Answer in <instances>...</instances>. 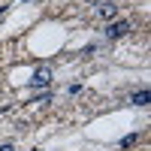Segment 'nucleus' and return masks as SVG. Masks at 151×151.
Segmentation results:
<instances>
[{
	"label": "nucleus",
	"mask_w": 151,
	"mask_h": 151,
	"mask_svg": "<svg viewBox=\"0 0 151 151\" xmlns=\"http://www.w3.org/2000/svg\"><path fill=\"white\" fill-rule=\"evenodd\" d=\"M133 30V21L127 18H121V21H109V27H106V40H121V36H127Z\"/></svg>",
	"instance_id": "1"
},
{
	"label": "nucleus",
	"mask_w": 151,
	"mask_h": 151,
	"mask_svg": "<svg viewBox=\"0 0 151 151\" xmlns=\"http://www.w3.org/2000/svg\"><path fill=\"white\" fill-rule=\"evenodd\" d=\"M48 85H52V70H48V67L33 70V76H30V88H48Z\"/></svg>",
	"instance_id": "2"
},
{
	"label": "nucleus",
	"mask_w": 151,
	"mask_h": 151,
	"mask_svg": "<svg viewBox=\"0 0 151 151\" xmlns=\"http://www.w3.org/2000/svg\"><path fill=\"white\" fill-rule=\"evenodd\" d=\"M115 15H118V3L103 0V3H100V18H103V21H115Z\"/></svg>",
	"instance_id": "3"
},
{
	"label": "nucleus",
	"mask_w": 151,
	"mask_h": 151,
	"mask_svg": "<svg viewBox=\"0 0 151 151\" xmlns=\"http://www.w3.org/2000/svg\"><path fill=\"white\" fill-rule=\"evenodd\" d=\"M130 103H133V106H148V103H151V91H148V88L136 91V94L130 97Z\"/></svg>",
	"instance_id": "4"
},
{
	"label": "nucleus",
	"mask_w": 151,
	"mask_h": 151,
	"mask_svg": "<svg viewBox=\"0 0 151 151\" xmlns=\"http://www.w3.org/2000/svg\"><path fill=\"white\" fill-rule=\"evenodd\" d=\"M136 139H139V136H136V133L124 136V139H121V148H133V145H136Z\"/></svg>",
	"instance_id": "5"
},
{
	"label": "nucleus",
	"mask_w": 151,
	"mask_h": 151,
	"mask_svg": "<svg viewBox=\"0 0 151 151\" xmlns=\"http://www.w3.org/2000/svg\"><path fill=\"white\" fill-rule=\"evenodd\" d=\"M0 151H15V145H12V142H3V145H0Z\"/></svg>",
	"instance_id": "6"
}]
</instances>
